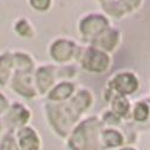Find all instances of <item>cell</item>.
I'll use <instances>...</instances> for the list:
<instances>
[{"mask_svg": "<svg viewBox=\"0 0 150 150\" xmlns=\"http://www.w3.org/2000/svg\"><path fill=\"white\" fill-rule=\"evenodd\" d=\"M31 5L37 10H46L49 6V0H31Z\"/></svg>", "mask_w": 150, "mask_h": 150, "instance_id": "cell-18", "label": "cell"}, {"mask_svg": "<svg viewBox=\"0 0 150 150\" xmlns=\"http://www.w3.org/2000/svg\"><path fill=\"white\" fill-rule=\"evenodd\" d=\"M101 133V122L97 119H89L74 130L70 146L73 150H103L105 145L100 139Z\"/></svg>", "mask_w": 150, "mask_h": 150, "instance_id": "cell-2", "label": "cell"}, {"mask_svg": "<svg viewBox=\"0 0 150 150\" xmlns=\"http://www.w3.org/2000/svg\"><path fill=\"white\" fill-rule=\"evenodd\" d=\"M112 108L117 115H125L129 110V101L122 95H118L113 98Z\"/></svg>", "mask_w": 150, "mask_h": 150, "instance_id": "cell-13", "label": "cell"}, {"mask_svg": "<svg viewBox=\"0 0 150 150\" xmlns=\"http://www.w3.org/2000/svg\"><path fill=\"white\" fill-rule=\"evenodd\" d=\"M107 28V21L101 16H90L81 24V31L85 37H96Z\"/></svg>", "mask_w": 150, "mask_h": 150, "instance_id": "cell-4", "label": "cell"}, {"mask_svg": "<svg viewBox=\"0 0 150 150\" xmlns=\"http://www.w3.org/2000/svg\"><path fill=\"white\" fill-rule=\"evenodd\" d=\"M101 139L105 146L108 148H114L120 144H122V137L119 132L113 130H107L103 133H101Z\"/></svg>", "mask_w": 150, "mask_h": 150, "instance_id": "cell-11", "label": "cell"}, {"mask_svg": "<svg viewBox=\"0 0 150 150\" xmlns=\"http://www.w3.org/2000/svg\"><path fill=\"white\" fill-rule=\"evenodd\" d=\"M149 110H150L149 105H146L145 102H139L134 107L133 117L137 121H144V120H146V118L149 115Z\"/></svg>", "mask_w": 150, "mask_h": 150, "instance_id": "cell-15", "label": "cell"}, {"mask_svg": "<svg viewBox=\"0 0 150 150\" xmlns=\"http://www.w3.org/2000/svg\"><path fill=\"white\" fill-rule=\"evenodd\" d=\"M74 45L69 41H58L52 47V55L59 61H64L71 58L73 54Z\"/></svg>", "mask_w": 150, "mask_h": 150, "instance_id": "cell-7", "label": "cell"}, {"mask_svg": "<svg viewBox=\"0 0 150 150\" xmlns=\"http://www.w3.org/2000/svg\"><path fill=\"white\" fill-rule=\"evenodd\" d=\"M73 91V85L69 83H61L58 86H55L54 90L49 95V98L54 100V101H60V100L67 98L71 93Z\"/></svg>", "mask_w": 150, "mask_h": 150, "instance_id": "cell-10", "label": "cell"}, {"mask_svg": "<svg viewBox=\"0 0 150 150\" xmlns=\"http://www.w3.org/2000/svg\"><path fill=\"white\" fill-rule=\"evenodd\" d=\"M36 81L37 85L42 93H45L49 86L52 85L54 77H53V69L52 67H42L37 71L36 74Z\"/></svg>", "mask_w": 150, "mask_h": 150, "instance_id": "cell-9", "label": "cell"}, {"mask_svg": "<svg viewBox=\"0 0 150 150\" xmlns=\"http://www.w3.org/2000/svg\"><path fill=\"white\" fill-rule=\"evenodd\" d=\"M11 65H12V60L10 55H4L0 58V83L1 84H4L8 77Z\"/></svg>", "mask_w": 150, "mask_h": 150, "instance_id": "cell-14", "label": "cell"}, {"mask_svg": "<svg viewBox=\"0 0 150 150\" xmlns=\"http://www.w3.org/2000/svg\"><path fill=\"white\" fill-rule=\"evenodd\" d=\"M89 103H90L89 93L81 91L71 101L70 107L66 106V103L60 106L55 105L53 106V108L48 107V113H49L48 115L51 121L53 122V125L55 126V130L61 136H65L69 132L71 125L78 118L79 113L88 107Z\"/></svg>", "mask_w": 150, "mask_h": 150, "instance_id": "cell-1", "label": "cell"}, {"mask_svg": "<svg viewBox=\"0 0 150 150\" xmlns=\"http://www.w3.org/2000/svg\"><path fill=\"white\" fill-rule=\"evenodd\" d=\"M0 150H18L15 138L12 136H7L3 139L1 146H0Z\"/></svg>", "mask_w": 150, "mask_h": 150, "instance_id": "cell-16", "label": "cell"}, {"mask_svg": "<svg viewBox=\"0 0 150 150\" xmlns=\"http://www.w3.org/2000/svg\"><path fill=\"white\" fill-rule=\"evenodd\" d=\"M82 64L89 71L102 72L108 67L109 58L102 51H98L96 48H90L86 51V53L82 60Z\"/></svg>", "mask_w": 150, "mask_h": 150, "instance_id": "cell-3", "label": "cell"}, {"mask_svg": "<svg viewBox=\"0 0 150 150\" xmlns=\"http://www.w3.org/2000/svg\"><path fill=\"white\" fill-rule=\"evenodd\" d=\"M18 141L22 150H39L40 141L37 138L35 132L27 127L19 131L18 133Z\"/></svg>", "mask_w": 150, "mask_h": 150, "instance_id": "cell-6", "label": "cell"}, {"mask_svg": "<svg viewBox=\"0 0 150 150\" xmlns=\"http://www.w3.org/2000/svg\"><path fill=\"white\" fill-rule=\"evenodd\" d=\"M121 150H134V149H131V148H124V149H121Z\"/></svg>", "mask_w": 150, "mask_h": 150, "instance_id": "cell-19", "label": "cell"}, {"mask_svg": "<svg viewBox=\"0 0 150 150\" xmlns=\"http://www.w3.org/2000/svg\"><path fill=\"white\" fill-rule=\"evenodd\" d=\"M112 86L121 95L131 94L137 89V79L131 73H121L112 81Z\"/></svg>", "mask_w": 150, "mask_h": 150, "instance_id": "cell-5", "label": "cell"}, {"mask_svg": "<svg viewBox=\"0 0 150 150\" xmlns=\"http://www.w3.org/2000/svg\"><path fill=\"white\" fill-rule=\"evenodd\" d=\"M118 42V33L115 30H112V29H107L105 30L102 34H100L96 40L94 41V43L100 47V48H103L106 51H112L114 48V46Z\"/></svg>", "mask_w": 150, "mask_h": 150, "instance_id": "cell-8", "label": "cell"}, {"mask_svg": "<svg viewBox=\"0 0 150 150\" xmlns=\"http://www.w3.org/2000/svg\"><path fill=\"white\" fill-rule=\"evenodd\" d=\"M28 117H29V113L24 109L23 107L21 106H13L12 108L11 113H10V118L12 119V124L15 125H22L24 124L27 120H28Z\"/></svg>", "mask_w": 150, "mask_h": 150, "instance_id": "cell-12", "label": "cell"}, {"mask_svg": "<svg viewBox=\"0 0 150 150\" xmlns=\"http://www.w3.org/2000/svg\"><path fill=\"white\" fill-rule=\"evenodd\" d=\"M139 1H141V0H120L119 4H120L122 10L124 8L125 10H132V8L138 6Z\"/></svg>", "mask_w": 150, "mask_h": 150, "instance_id": "cell-17", "label": "cell"}]
</instances>
